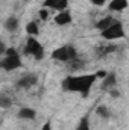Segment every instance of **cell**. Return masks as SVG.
Returning a JSON list of instances; mask_svg holds the SVG:
<instances>
[{
	"label": "cell",
	"instance_id": "obj_24",
	"mask_svg": "<svg viewBox=\"0 0 129 130\" xmlns=\"http://www.w3.org/2000/svg\"><path fill=\"white\" fill-rule=\"evenodd\" d=\"M109 94H111V97H120V92H119V91H114V89H112Z\"/></svg>",
	"mask_w": 129,
	"mask_h": 130
},
{
	"label": "cell",
	"instance_id": "obj_9",
	"mask_svg": "<svg viewBox=\"0 0 129 130\" xmlns=\"http://www.w3.org/2000/svg\"><path fill=\"white\" fill-rule=\"evenodd\" d=\"M128 8V0H111L108 5V9L111 12H120Z\"/></svg>",
	"mask_w": 129,
	"mask_h": 130
},
{
	"label": "cell",
	"instance_id": "obj_21",
	"mask_svg": "<svg viewBox=\"0 0 129 130\" xmlns=\"http://www.w3.org/2000/svg\"><path fill=\"white\" fill-rule=\"evenodd\" d=\"M96 74V77L97 79H103L106 74H108V71H105V70H102V71H97V73H94Z\"/></svg>",
	"mask_w": 129,
	"mask_h": 130
},
{
	"label": "cell",
	"instance_id": "obj_10",
	"mask_svg": "<svg viewBox=\"0 0 129 130\" xmlns=\"http://www.w3.org/2000/svg\"><path fill=\"white\" fill-rule=\"evenodd\" d=\"M20 120H35L36 118V110L32 107H21L17 113Z\"/></svg>",
	"mask_w": 129,
	"mask_h": 130
},
{
	"label": "cell",
	"instance_id": "obj_7",
	"mask_svg": "<svg viewBox=\"0 0 129 130\" xmlns=\"http://www.w3.org/2000/svg\"><path fill=\"white\" fill-rule=\"evenodd\" d=\"M36 82H38L36 74H26V76H23V77L17 82V88L28 89V88H32L33 85H36Z\"/></svg>",
	"mask_w": 129,
	"mask_h": 130
},
{
	"label": "cell",
	"instance_id": "obj_16",
	"mask_svg": "<svg viewBox=\"0 0 129 130\" xmlns=\"http://www.w3.org/2000/svg\"><path fill=\"white\" fill-rule=\"evenodd\" d=\"M76 130H91L88 115H85V117H82V118H81V121H79V124H78Z\"/></svg>",
	"mask_w": 129,
	"mask_h": 130
},
{
	"label": "cell",
	"instance_id": "obj_11",
	"mask_svg": "<svg viewBox=\"0 0 129 130\" xmlns=\"http://www.w3.org/2000/svg\"><path fill=\"white\" fill-rule=\"evenodd\" d=\"M115 85H117V76H115L114 73H108V74L103 77V83H102L103 89H108V88H114Z\"/></svg>",
	"mask_w": 129,
	"mask_h": 130
},
{
	"label": "cell",
	"instance_id": "obj_22",
	"mask_svg": "<svg viewBox=\"0 0 129 130\" xmlns=\"http://www.w3.org/2000/svg\"><path fill=\"white\" fill-rule=\"evenodd\" d=\"M40 130H52V123H50V121H46L44 126H43Z\"/></svg>",
	"mask_w": 129,
	"mask_h": 130
},
{
	"label": "cell",
	"instance_id": "obj_12",
	"mask_svg": "<svg viewBox=\"0 0 129 130\" xmlns=\"http://www.w3.org/2000/svg\"><path fill=\"white\" fill-rule=\"evenodd\" d=\"M114 21H115V18H114V17H103V18H100V20L96 23V29L103 30V29H106L108 26H111Z\"/></svg>",
	"mask_w": 129,
	"mask_h": 130
},
{
	"label": "cell",
	"instance_id": "obj_23",
	"mask_svg": "<svg viewBox=\"0 0 129 130\" xmlns=\"http://www.w3.org/2000/svg\"><path fill=\"white\" fill-rule=\"evenodd\" d=\"M105 2H106V0H91V3H93V5H96V6H103V5H105Z\"/></svg>",
	"mask_w": 129,
	"mask_h": 130
},
{
	"label": "cell",
	"instance_id": "obj_5",
	"mask_svg": "<svg viewBox=\"0 0 129 130\" xmlns=\"http://www.w3.org/2000/svg\"><path fill=\"white\" fill-rule=\"evenodd\" d=\"M0 67L5 70V71H14L17 68L21 67V58L20 55H15V56H5V59L0 62Z\"/></svg>",
	"mask_w": 129,
	"mask_h": 130
},
{
	"label": "cell",
	"instance_id": "obj_4",
	"mask_svg": "<svg viewBox=\"0 0 129 130\" xmlns=\"http://www.w3.org/2000/svg\"><path fill=\"white\" fill-rule=\"evenodd\" d=\"M24 55H31L40 61L44 58V47L40 44V41L36 38L29 36V39L26 41V45H24Z\"/></svg>",
	"mask_w": 129,
	"mask_h": 130
},
{
	"label": "cell",
	"instance_id": "obj_25",
	"mask_svg": "<svg viewBox=\"0 0 129 130\" xmlns=\"http://www.w3.org/2000/svg\"><path fill=\"white\" fill-rule=\"evenodd\" d=\"M5 48H6V47H5V44L0 41V55H3V53H5Z\"/></svg>",
	"mask_w": 129,
	"mask_h": 130
},
{
	"label": "cell",
	"instance_id": "obj_18",
	"mask_svg": "<svg viewBox=\"0 0 129 130\" xmlns=\"http://www.w3.org/2000/svg\"><path fill=\"white\" fill-rule=\"evenodd\" d=\"M38 17H40V20L47 21V20H49V11H47V8H41V9L38 11Z\"/></svg>",
	"mask_w": 129,
	"mask_h": 130
},
{
	"label": "cell",
	"instance_id": "obj_3",
	"mask_svg": "<svg viewBox=\"0 0 129 130\" xmlns=\"http://www.w3.org/2000/svg\"><path fill=\"white\" fill-rule=\"evenodd\" d=\"M100 36L105 41H112V39H122V38H125L126 33H125V29H123V24L115 20L111 26H108L106 29L100 30Z\"/></svg>",
	"mask_w": 129,
	"mask_h": 130
},
{
	"label": "cell",
	"instance_id": "obj_13",
	"mask_svg": "<svg viewBox=\"0 0 129 130\" xmlns=\"http://www.w3.org/2000/svg\"><path fill=\"white\" fill-rule=\"evenodd\" d=\"M5 27L8 29V32H15L18 29V18L17 17H8V20L5 21Z\"/></svg>",
	"mask_w": 129,
	"mask_h": 130
},
{
	"label": "cell",
	"instance_id": "obj_1",
	"mask_svg": "<svg viewBox=\"0 0 129 130\" xmlns=\"http://www.w3.org/2000/svg\"><path fill=\"white\" fill-rule=\"evenodd\" d=\"M97 80L96 74H85V76H70L62 80V88L70 92H81L84 97L90 94L93 83Z\"/></svg>",
	"mask_w": 129,
	"mask_h": 130
},
{
	"label": "cell",
	"instance_id": "obj_8",
	"mask_svg": "<svg viewBox=\"0 0 129 130\" xmlns=\"http://www.w3.org/2000/svg\"><path fill=\"white\" fill-rule=\"evenodd\" d=\"M71 21H73V17H71L70 9H64V11L58 12L56 17H55V23H56L58 26H67V24H71Z\"/></svg>",
	"mask_w": 129,
	"mask_h": 130
},
{
	"label": "cell",
	"instance_id": "obj_14",
	"mask_svg": "<svg viewBox=\"0 0 129 130\" xmlns=\"http://www.w3.org/2000/svg\"><path fill=\"white\" fill-rule=\"evenodd\" d=\"M26 33H28L29 36L36 38V35L40 33V29H38V24H36V21H29V23L26 24Z\"/></svg>",
	"mask_w": 129,
	"mask_h": 130
},
{
	"label": "cell",
	"instance_id": "obj_19",
	"mask_svg": "<svg viewBox=\"0 0 129 130\" xmlns=\"http://www.w3.org/2000/svg\"><path fill=\"white\" fill-rule=\"evenodd\" d=\"M3 55H5V56H15V55H18V52H17L14 47H6Z\"/></svg>",
	"mask_w": 129,
	"mask_h": 130
},
{
	"label": "cell",
	"instance_id": "obj_17",
	"mask_svg": "<svg viewBox=\"0 0 129 130\" xmlns=\"http://www.w3.org/2000/svg\"><path fill=\"white\" fill-rule=\"evenodd\" d=\"M11 104H12L11 98H8V97H0V107H2V109H8V107H11Z\"/></svg>",
	"mask_w": 129,
	"mask_h": 130
},
{
	"label": "cell",
	"instance_id": "obj_20",
	"mask_svg": "<svg viewBox=\"0 0 129 130\" xmlns=\"http://www.w3.org/2000/svg\"><path fill=\"white\" fill-rule=\"evenodd\" d=\"M117 50V45H106V47H103L102 48V53H111V52H115Z\"/></svg>",
	"mask_w": 129,
	"mask_h": 130
},
{
	"label": "cell",
	"instance_id": "obj_15",
	"mask_svg": "<svg viewBox=\"0 0 129 130\" xmlns=\"http://www.w3.org/2000/svg\"><path fill=\"white\" fill-rule=\"evenodd\" d=\"M96 113L100 117V118H105V120H108V118L111 117V113H109V109H108L105 104H100V106H97Z\"/></svg>",
	"mask_w": 129,
	"mask_h": 130
},
{
	"label": "cell",
	"instance_id": "obj_6",
	"mask_svg": "<svg viewBox=\"0 0 129 130\" xmlns=\"http://www.w3.org/2000/svg\"><path fill=\"white\" fill-rule=\"evenodd\" d=\"M43 8H49L61 12L64 9H68V0H44Z\"/></svg>",
	"mask_w": 129,
	"mask_h": 130
},
{
	"label": "cell",
	"instance_id": "obj_2",
	"mask_svg": "<svg viewBox=\"0 0 129 130\" xmlns=\"http://www.w3.org/2000/svg\"><path fill=\"white\" fill-rule=\"evenodd\" d=\"M52 59L59 61V62H71L78 58V50L73 45H62L58 47L52 52Z\"/></svg>",
	"mask_w": 129,
	"mask_h": 130
}]
</instances>
